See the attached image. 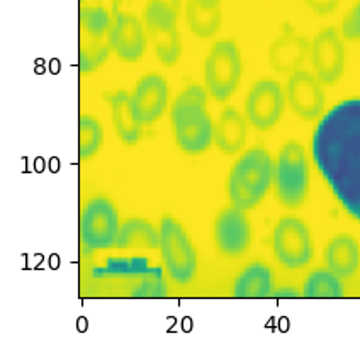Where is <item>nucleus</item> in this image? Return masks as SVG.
I'll return each mask as SVG.
<instances>
[{"instance_id":"obj_1","label":"nucleus","mask_w":360,"mask_h":355,"mask_svg":"<svg viewBox=\"0 0 360 355\" xmlns=\"http://www.w3.org/2000/svg\"><path fill=\"white\" fill-rule=\"evenodd\" d=\"M311 157L343 211L360 223V97L338 102L318 120Z\"/></svg>"},{"instance_id":"obj_2","label":"nucleus","mask_w":360,"mask_h":355,"mask_svg":"<svg viewBox=\"0 0 360 355\" xmlns=\"http://www.w3.org/2000/svg\"><path fill=\"white\" fill-rule=\"evenodd\" d=\"M206 87L191 84L174 97L170 105V122L174 138L180 152L198 157L206 153L212 145V122L207 112Z\"/></svg>"},{"instance_id":"obj_3","label":"nucleus","mask_w":360,"mask_h":355,"mask_svg":"<svg viewBox=\"0 0 360 355\" xmlns=\"http://www.w3.org/2000/svg\"><path fill=\"white\" fill-rule=\"evenodd\" d=\"M274 183V160L264 146H253L236 158L228 175L226 191L233 206L248 211L260 204Z\"/></svg>"},{"instance_id":"obj_4","label":"nucleus","mask_w":360,"mask_h":355,"mask_svg":"<svg viewBox=\"0 0 360 355\" xmlns=\"http://www.w3.org/2000/svg\"><path fill=\"white\" fill-rule=\"evenodd\" d=\"M309 157L304 145L289 140L274 160V191L282 206L297 209L309 195Z\"/></svg>"},{"instance_id":"obj_5","label":"nucleus","mask_w":360,"mask_h":355,"mask_svg":"<svg viewBox=\"0 0 360 355\" xmlns=\"http://www.w3.org/2000/svg\"><path fill=\"white\" fill-rule=\"evenodd\" d=\"M160 254L167 274L175 284L187 285L198 274V252L182 223L174 216H163L160 221Z\"/></svg>"},{"instance_id":"obj_6","label":"nucleus","mask_w":360,"mask_h":355,"mask_svg":"<svg viewBox=\"0 0 360 355\" xmlns=\"http://www.w3.org/2000/svg\"><path fill=\"white\" fill-rule=\"evenodd\" d=\"M243 75V58L235 39H219L204 60V84L216 102H226L238 89Z\"/></svg>"},{"instance_id":"obj_7","label":"nucleus","mask_w":360,"mask_h":355,"mask_svg":"<svg viewBox=\"0 0 360 355\" xmlns=\"http://www.w3.org/2000/svg\"><path fill=\"white\" fill-rule=\"evenodd\" d=\"M272 248L277 262L285 269L306 267L314 255L309 226L296 216H284L274 228Z\"/></svg>"},{"instance_id":"obj_8","label":"nucleus","mask_w":360,"mask_h":355,"mask_svg":"<svg viewBox=\"0 0 360 355\" xmlns=\"http://www.w3.org/2000/svg\"><path fill=\"white\" fill-rule=\"evenodd\" d=\"M121 221L116 206L105 195L89 199L80 214V240L90 250L112 248Z\"/></svg>"},{"instance_id":"obj_9","label":"nucleus","mask_w":360,"mask_h":355,"mask_svg":"<svg viewBox=\"0 0 360 355\" xmlns=\"http://www.w3.org/2000/svg\"><path fill=\"white\" fill-rule=\"evenodd\" d=\"M288 108L284 87L274 79H260L245 99V117L257 131H270L279 124Z\"/></svg>"},{"instance_id":"obj_10","label":"nucleus","mask_w":360,"mask_h":355,"mask_svg":"<svg viewBox=\"0 0 360 355\" xmlns=\"http://www.w3.org/2000/svg\"><path fill=\"white\" fill-rule=\"evenodd\" d=\"M313 73L323 85H335L345 70V46L342 34L335 27L318 31L309 48Z\"/></svg>"},{"instance_id":"obj_11","label":"nucleus","mask_w":360,"mask_h":355,"mask_svg":"<svg viewBox=\"0 0 360 355\" xmlns=\"http://www.w3.org/2000/svg\"><path fill=\"white\" fill-rule=\"evenodd\" d=\"M284 91L289 109L300 120L318 121L325 114V89L313 72L290 73Z\"/></svg>"},{"instance_id":"obj_12","label":"nucleus","mask_w":360,"mask_h":355,"mask_svg":"<svg viewBox=\"0 0 360 355\" xmlns=\"http://www.w3.org/2000/svg\"><path fill=\"white\" fill-rule=\"evenodd\" d=\"M252 224L247 211L236 206L221 209L212 224V238L224 257H241L252 245Z\"/></svg>"},{"instance_id":"obj_13","label":"nucleus","mask_w":360,"mask_h":355,"mask_svg":"<svg viewBox=\"0 0 360 355\" xmlns=\"http://www.w3.org/2000/svg\"><path fill=\"white\" fill-rule=\"evenodd\" d=\"M110 51L126 63H136L148 46V32L141 19L133 12H120L108 32Z\"/></svg>"},{"instance_id":"obj_14","label":"nucleus","mask_w":360,"mask_h":355,"mask_svg":"<svg viewBox=\"0 0 360 355\" xmlns=\"http://www.w3.org/2000/svg\"><path fill=\"white\" fill-rule=\"evenodd\" d=\"M169 84L160 73H146L138 80L131 93V111L140 126H150L158 121L169 104Z\"/></svg>"},{"instance_id":"obj_15","label":"nucleus","mask_w":360,"mask_h":355,"mask_svg":"<svg viewBox=\"0 0 360 355\" xmlns=\"http://www.w3.org/2000/svg\"><path fill=\"white\" fill-rule=\"evenodd\" d=\"M311 41L304 36L288 30L277 36L269 48V65L277 73H294L301 70L309 56Z\"/></svg>"},{"instance_id":"obj_16","label":"nucleus","mask_w":360,"mask_h":355,"mask_svg":"<svg viewBox=\"0 0 360 355\" xmlns=\"http://www.w3.org/2000/svg\"><path fill=\"white\" fill-rule=\"evenodd\" d=\"M247 117L233 105L221 109L212 129V143L223 155H236L247 143Z\"/></svg>"},{"instance_id":"obj_17","label":"nucleus","mask_w":360,"mask_h":355,"mask_svg":"<svg viewBox=\"0 0 360 355\" xmlns=\"http://www.w3.org/2000/svg\"><path fill=\"white\" fill-rule=\"evenodd\" d=\"M325 264L340 279H350L360 265V247L352 235L333 236L325 247Z\"/></svg>"},{"instance_id":"obj_18","label":"nucleus","mask_w":360,"mask_h":355,"mask_svg":"<svg viewBox=\"0 0 360 355\" xmlns=\"http://www.w3.org/2000/svg\"><path fill=\"white\" fill-rule=\"evenodd\" d=\"M108 104L110 109V121L116 131L117 138L124 145L133 146L141 140V128L134 121L133 111H131V93L126 91H114L108 93Z\"/></svg>"},{"instance_id":"obj_19","label":"nucleus","mask_w":360,"mask_h":355,"mask_svg":"<svg viewBox=\"0 0 360 355\" xmlns=\"http://www.w3.org/2000/svg\"><path fill=\"white\" fill-rule=\"evenodd\" d=\"M274 292V276L267 264L253 262L241 271L233 284V296L240 299H262Z\"/></svg>"},{"instance_id":"obj_20","label":"nucleus","mask_w":360,"mask_h":355,"mask_svg":"<svg viewBox=\"0 0 360 355\" xmlns=\"http://www.w3.org/2000/svg\"><path fill=\"white\" fill-rule=\"evenodd\" d=\"M157 60L163 67H175L182 56V39L175 22H145Z\"/></svg>"},{"instance_id":"obj_21","label":"nucleus","mask_w":360,"mask_h":355,"mask_svg":"<svg viewBox=\"0 0 360 355\" xmlns=\"http://www.w3.org/2000/svg\"><path fill=\"white\" fill-rule=\"evenodd\" d=\"M112 248H146L157 250L160 248V231L151 224L148 219L129 218L121 223L120 233Z\"/></svg>"},{"instance_id":"obj_22","label":"nucleus","mask_w":360,"mask_h":355,"mask_svg":"<svg viewBox=\"0 0 360 355\" xmlns=\"http://www.w3.org/2000/svg\"><path fill=\"white\" fill-rule=\"evenodd\" d=\"M342 279L337 274L330 271V269H316L306 277L304 284H302V297L308 299H338L343 297Z\"/></svg>"},{"instance_id":"obj_23","label":"nucleus","mask_w":360,"mask_h":355,"mask_svg":"<svg viewBox=\"0 0 360 355\" xmlns=\"http://www.w3.org/2000/svg\"><path fill=\"white\" fill-rule=\"evenodd\" d=\"M186 22L195 38L210 39L221 30V7L204 9L195 0L186 2Z\"/></svg>"},{"instance_id":"obj_24","label":"nucleus","mask_w":360,"mask_h":355,"mask_svg":"<svg viewBox=\"0 0 360 355\" xmlns=\"http://www.w3.org/2000/svg\"><path fill=\"white\" fill-rule=\"evenodd\" d=\"M104 141V131L99 121L89 114H82L79 120V157L89 160L101 150Z\"/></svg>"},{"instance_id":"obj_25","label":"nucleus","mask_w":360,"mask_h":355,"mask_svg":"<svg viewBox=\"0 0 360 355\" xmlns=\"http://www.w3.org/2000/svg\"><path fill=\"white\" fill-rule=\"evenodd\" d=\"M109 12L102 6H87L80 9V26L90 38L101 39L110 30Z\"/></svg>"},{"instance_id":"obj_26","label":"nucleus","mask_w":360,"mask_h":355,"mask_svg":"<svg viewBox=\"0 0 360 355\" xmlns=\"http://www.w3.org/2000/svg\"><path fill=\"white\" fill-rule=\"evenodd\" d=\"M109 44L102 43L101 39L82 43L79 51V68L82 73H92L99 70L102 65L109 58Z\"/></svg>"},{"instance_id":"obj_27","label":"nucleus","mask_w":360,"mask_h":355,"mask_svg":"<svg viewBox=\"0 0 360 355\" xmlns=\"http://www.w3.org/2000/svg\"><path fill=\"white\" fill-rule=\"evenodd\" d=\"M340 34L345 39L357 41L360 39V2L355 4L342 19Z\"/></svg>"},{"instance_id":"obj_28","label":"nucleus","mask_w":360,"mask_h":355,"mask_svg":"<svg viewBox=\"0 0 360 355\" xmlns=\"http://www.w3.org/2000/svg\"><path fill=\"white\" fill-rule=\"evenodd\" d=\"M302 2L316 15H330L338 9L340 0H302Z\"/></svg>"},{"instance_id":"obj_29","label":"nucleus","mask_w":360,"mask_h":355,"mask_svg":"<svg viewBox=\"0 0 360 355\" xmlns=\"http://www.w3.org/2000/svg\"><path fill=\"white\" fill-rule=\"evenodd\" d=\"M151 2L162 4V6L169 7V9L177 12V14H182V0H151Z\"/></svg>"},{"instance_id":"obj_30","label":"nucleus","mask_w":360,"mask_h":355,"mask_svg":"<svg viewBox=\"0 0 360 355\" xmlns=\"http://www.w3.org/2000/svg\"><path fill=\"white\" fill-rule=\"evenodd\" d=\"M300 295H297L296 291H294V289H290V288H282L281 291H277V292H272V297H297Z\"/></svg>"},{"instance_id":"obj_31","label":"nucleus","mask_w":360,"mask_h":355,"mask_svg":"<svg viewBox=\"0 0 360 355\" xmlns=\"http://www.w3.org/2000/svg\"><path fill=\"white\" fill-rule=\"evenodd\" d=\"M195 2H198L200 7H204V9H216V7H221V2H223V0H195Z\"/></svg>"}]
</instances>
